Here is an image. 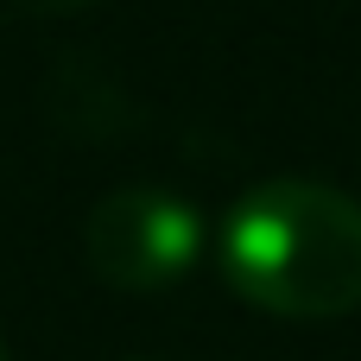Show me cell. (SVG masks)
<instances>
[{
    "label": "cell",
    "instance_id": "cell-3",
    "mask_svg": "<svg viewBox=\"0 0 361 361\" xmlns=\"http://www.w3.org/2000/svg\"><path fill=\"white\" fill-rule=\"evenodd\" d=\"M0 361H6V343H0Z\"/></svg>",
    "mask_w": 361,
    "mask_h": 361
},
{
    "label": "cell",
    "instance_id": "cell-1",
    "mask_svg": "<svg viewBox=\"0 0 361 361\" xmlns=\"http://www.w3.org/2000/svg\"><path fill=\"white\" fill-rule=\"evenodd\" d=\"M228 286L273 317H343L361 305V203L311 184L267 178L222 222Z\"/></svg>",
    "mask_w": 361,
    "mask_h": 361
},
{
    "label": "cell",
    "instance_id": "cell-2",
    "mask_svg": "<svg viewBox=\"0 0 361 361\" xmlns=\"http://www.w3.org/2000/svg\"><path fill=\"white\" fill-rule=\"evenodd\" d=\"M89 267L114 292H165L203 254V216L152 184H127L89 209Z\"/></svg>",
    "mask_w": 361,
    "mask_h": 361
}]
</instances>
